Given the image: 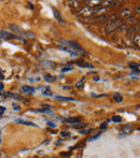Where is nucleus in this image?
I'll return each mask as SVG.
<instances>
[{
	"instance_id": "obj_1",
	"label": "nucleus",
	"mask_w": 140,
	"mask_h": 158,
	"mask_svg": "<svg viewBox=\"0 0 140 158\" xmlns=\"http://www.w3.org/2000/svg\"><path fill=\"white\" fill-rule=\"evenodd\" d=\"M9 28L12 32H13V35L16 36V37L19 38H25V39H35L36 35L32 31H29V30H24L23 28L21 27L16 26V25H12L10 24L9 25Z\"/></svg>"
},
{
	"instance_id": "obj_2",
	"label": "nucleus",
	"mask_w": 140,
	"mask_h": 158,
	"mask_svg": "<svg viewBox=\"0 0 140 158\" xmlns=\"http://www.w3.org/2000/svg\"><path fill=\"white\" fill-rule=\"evenodd\" d=\"M123 26V23H122V21H120V19H113V21H110L109 23H108L107 25H106V33H111V32L115 31L118 28H120V27Z\"/></svg>"
},
{
	"instance_id": "obj_3",
	"label": "nucleus",
	"mask_w": 140,
	"mask_h": 158,
	"mask_svg": "<svg viewBox=\"0 0 140 158\" xmlns=\"http://www.w3.org/2000/svg\"><path fill=\"white\" fill-rule=\"evenodd\" d=\"M78 15H80V16H91V15H93V9L89 8V7H85V8H83L81 11H79Z\"/></svg>"
},
{
	"instance_id": "obj_4",
	"label": "nucleus",
	"mask_w": 140,
	"mask_h": 158,
	"mask_svg": "<svg viewBox=\"0 0 140 158\" xmlns=\"http://www.w3.org/2000/svg\"><path fill=\"white\" fill-rule=\"evenodd\" d=\"M41 66H42L43 69H45V70H52V69H54V68L56 67L55 62H50V60H45V62H41Z\"/></svg>"
},
{
	"instance_id": "obj_5",
	"label": "nucleus",
	"mask_w": 140,
	"mask_h": 158,
	"mask_svg": "<svg viewBox=\"0 0 140 158\" xmlns=\"http://www.w3.org/2000/svg\"><path fill=\"white\" fill-rule=\"evenodd\" d=\"M85 2L89 4V8H92V7H93V9L102 5L101 0H87V1H85Z\"/></svg>"
},
{
	"instance_id": "obj_6",
	"label": "nucleus",
	"mask_w": 140,
	"mask_h": 158,
	"mask_svg": "<svg viewBox=\"0 0 140 158\" xmlns=\"http://www.w3.org/2000/svg\"><path fill=\"white\" fill-rule=\"evenodd\" d=\"M60 48H62V50H64V51H66L67 52V53H69L70 55H71V56L72 57H78L79 56V53L77 51H75V50H73L72 47H66V46H60Z\"/></svg>"
},
{
	"instance_id": "obj_7",
	"label": "nucleus",
	"mask_w": 140,
	"mask_h": 158,
	"mask_svg": "<svg viewBox=\"0 0 140 158\" xmlns=\"http://www.w3.org/2000/svg\"><path fill=\"white\" fill-rule=\"evenodd\" d=\"M69 45L71 46V47H72L73 50H75L77 52L79 51V52H81V53H83V52H84V50L82 48V46H81L78 42H75V41H70V42H69Z\"/></svg>"
},
{
	"instance_id": "obj_8",
	"label": "nucleus",
	"mask_w": 140,
	"mask_h": 158,
	"mask_svg": "<svg viewBox=\"0 0 140 158\" xmlns=\"http://www.w3.org/2000/svg\"><path fill=\"white\" fill-rule=\"evenodd\" d=\"M21 91L23 94H34V93H35V88L31 87V86L24 85L21 87Z\"/></svg>"
},
{
	"instance_id": "obj_9",
	"label": "nucleus",
	"mask_w": 140,
	"mask_h": 158,
	"mask_svg": "<svg viewBox=\"0 0 140 158\" xmlns=\"http://www.w3.org/2000/svg\"><path fill=\"white\" fill-rule=\"evenodd\" d=\"M70 3V7L73 9V10H79L81 8V2L80 1H69Z\"/></svg>"
},
{
	"instance_id": "obj_10",
	"label": "nucleus",
	"mask_w": 140,
	"mask_h": 158,
	"mask_svg": "<svg viewBox=\"0 0 140 158\" xmlns=\"http://www.w3.org/2000/svg\"><path fill=\"white\" fill-rule=\"evenodd\" d=\"M53 12H54V16L56 17V19H58L59 23H62V24H64L65 22H64V19H63L62 16H60V13H59L58 11H57L56 9H53Z\"/></svg>"
},
{
	"instance_id": "obj_11",
	"label": "nucleus",
	"mask_w": 140,
	"mask_h": 158,
	"mask_svg": "<svg viewBox=\"0 0 140 158\" xmlns=\"http://www.w3.org/2000/svg\"><path fill=\"white\" fill-rule=\"evenodd\" d=\"M78 65L80 66V67H84V68H91V69H92V68H94V66H93V65L89 64V62H83V60H79Z\"/></svg>"
},
{
	"instance_id": "obj_12",
	"label": "nucleus",
	"mask_w": 140,
	"mask_h": 158,
	"mask_svg": "<svg viewBox=\"0 0 140 158\" xmlns=\"http://www.w3.org/2000/svg\"><path fill=\"white\" fill-rule=\"evenodd\" d=\"M132 131V126H124L123 128L121 129V134H128L129 132Z\"/></svg>"
},
{
	"instance_id": "obj_13",
	"label": "nucleus",
	"mask_w": 140,
	"mask_h": 158,
	"mask_svg": "<svg viewBox=\"0 0 140 158\" xmlns=\"http://www.w3.org/2000/svg\"><path fill=\"white\" fill-rule=\"evenodd\" d=\"M121 16H123V17H130V10L129 9H124V10H122Z\"/></svg>"
},
{
	"instance_id": "obj_14",
	"label": "nucleus",
	"mask_w": 140,
	"mask_h": 158,
	"mask_svg": "<svg viewBox=\"0 0 140 158\" xmlns=\"http://www.w3.org/2000/svg\"><path fill=\"white\" fill-rule=\"evenodd\" d=\"M80 122V118L79 117H72V118H67V123L71 124V125H74V124H78Z\"/></svg>"
},
{
	"instance_id": "obj_15",
	"label": "nucleus",
	"mask_w": 140,
	"mask_h": 158,
	"mask_svg": "<svg viewBox=\"0 0 140 158\" xmlns=\"http://www.w3.org/2000/svg\"><path fill=\"white\" fill-rule=\"evenodd\" d=\"M129 67L132 68L133 70H135V71H136V73H139V65H138V64L130 62V64H129Z\"/></svg>"
},
{
	"instance_id": "obj_16",
	"label": "nucleus",
	"mask_w": 140,
	"mask_h": 158,
	"mask_svg": "<svg viewBox=\"0 0 140 158\" xmlns=\"http://www.w3.org/2000/svg\"><path fill=\"white\" fill-rule=\"evenodd\" d=\"M17 123L19 124H23V125H26V126H34V127H37V125L34 123H31V122H26V121H21V119H19L17 121Z\"/></svg>"
},
{
	"instance_id": "obj_17",
	"label": "nucleus",
	"mask_w": 140,
	"mask_h": 158,
	"mask_svg": "<svg viewBox=\"0 0 140 158\" xmlns=\"http://www.w3.org/2000/svg\"><path fill=\"white\" fill-rule=\"evenodd\" d=\"M55 99L57 100H64V101H73L75 99H72V98H68V97H62V96H55Z\"/></svg>"
},
{
	"instance_id": "obj_18",
	"label": "nucleus",
	"mask_w": 140,
	"mask_h": 158,
	"mask_svg": "<svg viewBox=\"0 0 140 158\" xmlns=\"http://www.w3.org/2000/svg\"><path fill=\"white\" fill-rule=\"evenodd\" d=\"M113 99H114V101H116V102H122L123 101V97H122L121 94H114Z\"/></svg>"
},
{
	"instance_id": "obj_19",
	"label": "nucleus",
	"mask_w": 140,
	"mask_h": 158,
	"mask_svg": "<svg viewBox=\"0 0 140 158\" xmlns=\"http://www.w3.org/2000/svg\"><path fill=\"white\" fill-rule=\"evenodd\" d=\"M44 79H45L48 82H50V83L56 81V78H55V76H51V75H44Z\"/></svg>"
},
{
	"instance_id": "obj_20",
	"label": "nucleus",
	"mask_w": 140,
	"mask_h": 158,
	"mask_svg": "<svg viewBox=\"0 0 140 158\" xmlns=\"http://www.w3.org/2000/svg\"><path fill=\"white\" fill-rule=\"evenodd\" d=\"M84 82H85V78H82V79H81L80 81H79L78 83L75 84V86H77V87H78V88H81V87H82V86L84 85Z\"/></svg>"
},
{
	"instance_id": "obj_21",
	"label": "nucleus",
	"mask_w": 140,
	"mask_h": 158,
	"mask_svg": "<svg viewBox=\"0 0 140 158\" xmlns=\"http://www.w3.org/2000/svg\"><path fill=\"white\" fill-rule=\"evenodd\" d=\"M86 126H87V124H74V125H72V127H74V128H84Z\"/></svg>"
},
{
	"instance_id": "obj_22",
	"label": "nucleus",
	"mask_w": 140,
	"mask_h": 158,
	"mask_svg": "<svg viewBox=\"0 0 140 158\" xmlns=\"http://www.w3.org/2000/svg\"><path fill=\"white\" fill-rule=\"evenodd\" d=\"M100 136H101V132H99V134H96L95 136H93V137H92L91 139L89 140V142H91V141H95V140L98 139V138H99Z\"/></svg>"
},
{
	"instance_id": "obj_23",
	"label": "nucleus",
	"mask_w": 140,
	"mask_h": 158,
	"mask_svg": "<svg viewBox=\"0 0 140 158\" xmlns=\"http://www.w3.org/2000/svg\"><path fill=\"white\" fill-rule=\"evenodd\" d=\"M140 37H139V35H137V36H135V38H134V41H135V43L137 44V46L139 47L140 46Z\"/></svg>"
},
{
	"instance_id": "obj_24",
	"label": "nucleus",
	"mask_w": 140,
	"mask_h": 158,
	"mask_svg": "<svg viewBox=\"0 0 140 158\" xmlns=\"http://www.w3.org/2000/svg\"><path fill=\"white\" fill-rule=\"evenodd\" d=\"M112 121L115 122V123H121L122 122V118L120 116H113L112 117Z\"/></svg>"
},
{
	"instance_id": "obj_25",
	"label": "nucleus",
	"mask_w": 140,
	"mask_h": 158,
	"mask_svg": "<svg viewBox=\"0 0 140 158\" xmlns=\"http://www.w3.org/2000/svg\"><path fill=\"white\" fill-rule=\"evenodd\" d=\"M12 107H13L14 111H19V110H21V107H19V105H16V103H13V105H12Z\"/></svg>"
},
{
	"instance_id": "obj_26",
	"label": "nucleus",
	"mask_w": 140,
	"mask_h": 158,
	"mask_svg": "<svg viewBox=\"0 0 140 158\" xmlns=\"http://www.w3.org/2000/svg\"><path fill=\"white\" fill-rule=\"evenodd\" d=\"M73 68L72 67H67V68H64V69H62V72L65 73V72H68V71H71Z\"/></svg>"
},
{
	"instance_id": "obj_27",
	"label": "nucleus",
	"mask_w": 140,
	"mask_h": 158,
	"mask_svg": "<svg viewBox=\"0 0 140 158\" xmlns=\"http://www.w3.org/2000/svg\"><path fill=\"white\" fill-rule=\"evenodd\" d=\"M43 94L44 95H46V96H52V93H51V90L48 88H45V90L43 91Z\"/></svg>"
},
{
	"instance_id": "obj_28",
	"label": "nucleus",
	"mask_w": 140,
	"mask_h": 158,
	"mask_svg": "<svg viewBox=\"0 0 140 158\" xmlns=\"http://www.w3.org/2000/svg\"><path fill=\"white\" fill-rule=\"evenodd\" d=\"M40 80L41 79L38 76V78H30L29 79V81H31V82H40Z\"/></svg>"
},
{
	"instance_id": "obj_29",
	"label": "nucleus",
	"mask_w": 140,
	"mask_h": 158,
	"mask_svg": "<svg viewBox=\"0 0 140 158\" xmlns=\"http://www.w3.org/2000/svg\"><path fill=\"white\" fill-rule=\"evenodd\" d=\"M60 134H62L63 137H70V134L69 132H66V131H63V132H60Z\"/></svg>"
},
{
	"instance_id": "obj_30",
	"label": "nucleus",
	"mask_w": 140,
	"mask_h": 158,
	"mask_svg": "<svg viewBox=\"0 0 140 158\" xmlns=\"http://www.w3.org/2000/svg\"><path fill=\"white\" fill-rule=\"evenodd\" d=\"M48 127H51V128H56V125L54 123H52V122H48Z\"/></svg>"
},
{
	"instance_id": "obj_31",
	"label": "nucleus",
	"mask_w": 140,
	"mask_h": 158,
	"mask_svg": "<svg viewBox=\"0 0 140 158\" xmlns=\"http://www.w3.org/2000/svg\"><path fill=\"white\" fill-rule=\"evenodd\" d=\"M4 111H5V108H3V107H1V105H0V116H1L3 113H4Z\"/></svg>"
},
{
	"instance_id": "obj_32",
	"label": "nucleus",
	"mask_w": 140,
	"mask_h": 158,
	"mask_svg": "<svg viewBox=\"0 0 140 158\" xmlns=\"http://www.w3.org/2000/svg\"><path fill=\"white\" fill-rule=\"evenodd\" d=\"M129 22H130V23H133V24H135V23H137V19H134V17H129Z\"/></svg>"
},
{
	"instance_id": "obj_33",
	"label": "nucleus",
	"mask_w": 140,
	"mask_h": 158,
	"mask_svg": "<svg viewBox=\"0 0 140 158\" xmlns=\"http://www.w3.org/2000/svg\"><path fill=\"white\" fill-rule=\"evenodd\" d=\"M89 131H92V129H89V130H81V134H87V132H89Z\"/></svg>"
},
{
	"instance_id": "obj_34",
	"label": "nucleus",
	"mask_w": 140,
	"mask_h": 158,
	"mask_svg": "<svg viewBox=\"0 0 140 158\" xmlns=\"http://www.w3.org/2000/svg\"><path fill=\"white\" fill-rule=\"evenodd\" d=\"M107 128V124H102L101 126H100V129H106Z\"/></svg>"
},
{
	"instance_id": "obj_35",
	"label": "nucleus",
	"mask_w": 140,
	"mask_h": 158,
	"mask_svg": "<svg viewBox=\"0 0 140 158\" xmlns=\"http://www.w3.org/2000/svg\"><path fill=\"white\" fill-rule=\"evenodd\" d=\"M3 87H4V86H3V84L0 82V90H3Z\"/></svg>"
},
{
	"instance_id": "obj_36",
	"label": "nucleus",
	"mask_w": 140,
	"mask_h": 158,
	"mask_svg": "<svg viewBox=\"0 0 140 158\" xmlns=\"http://www.w3.org/2000/svg\"><path fill=\"white\" fill-rule=\"evenodd\" d=\"M94 80L95 81H98V80H99V78H98V76H94Z\"/></svg>"
},
{
	"instance_id": "obj_37",
	"label": "nucleus",
	"mask_w": 140,
	"mask_h": 158,
	"mask_svg": "<svg viewBox=\"0 0 140 158\" xmlns=\"http://www.w3.org/2000/svg\"><path fill=\"white\" fill-rule=\"evenodd\" d=\"M139 11H140V8H139V7H137V12H138V14H139Z\"/></svg>"
},
{
	"instance_id": "obj_38",
	"label": "nucleus",
	"mask_w": 140,
	"mask_h": 158,
	"mask_svg": "<svg viewBox=\"0 0 140 158\" xmlns=\"http://www.w3.org/2000/svg\"><path fill=\"white\" fill-rule=\"evenodd\" d=\"M52 158H57V157H52Z\"/></svg>"
}]
</instances>
